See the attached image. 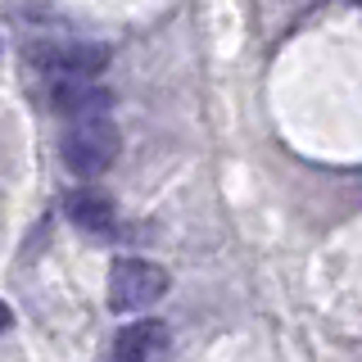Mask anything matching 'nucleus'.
I'll list each match as a JSON object with an SVG mask.
<instances>
[{
	"label": "nucleus",
	"mask_w": 362,
	"mask_h": 362,
	"mask_svg": "<svg viewBox=\"0 0 362 362\" xmlns=\"http://www.w3.org/2000/svg\"><path fill=\"white\" fill-rule=\"evenodd\" d=\"M168 290H173L168 267L150 263V258H118V263L109 267L105 303L113 313H145V308H154Z\"/></svg>",
	"instance_id": "obj_1"
},
{
	"label": "nucleus",
	"mask_w": 362,
	"mask_h": 362,
	"mask_svg": "<svg viewBox=\"0 0 362 362\" xmlns=\"http://www.w3.org/2000/svg\"><path fill=\"white\" fill-rule=\"evenodd\" d=\"M59 158L68 173L77 177H100L113 168L118 158V127L109 118L95 122H68V132L59 136Z\"/></svg>",
	"instance_id": "obj_2"
},
{
	"label": "nucleus",
	"mask_w": 362,
	"mask_h": 362,
	"mask_svg": "<svg viewBox=\"0 0 362 362\" xmlns=\"http://www.w3.org/2000/svg\"><path fill=\"white\" fill-rule=\"evenodd\" d=\"M28 59L45 68V73H64V77H82V82H90V77H100L109 68V45L100 41H45V45H32Z\"/></svg>",
	"instance_id": "obj_3"
},
{
	"label": "nucleus",
	"mask_w": 362,
	"mask_h": 362,
	"mask_svg": "<svg viewBox=\"0 0 362 362\" xmlns=\"http://www.w3.org/2000/svg\"><path fill=\"white\" fill-rule=\"evenodd\" d=\"M50 109L68 122H95V118H109L113 113V95L105 86H90L82 77H68L50 90Z\"/></svg>",
	"instance_id": "obj_4"
},
{
	"label": "nucleus",
	"mask_w": 362,
	"mask_h": 362,
	"mask_svg": "<svg viewBox=\"0 0 362 362\" xmlns=\"http://www.w3.org/2000/svg\"><path fill=\"white\" fill-rule=\"evenodd\" d=\"M168 326L163 322H132L122 326L118 339H113V362H158L168 354Z\"/></svg>",
	"instance_id": "obj_5"
},
{
	"label": "nucleus",
	"mask_w": 362,
	"mask_h": 362,
	"mask_svg": "<svg viewBox=\"0 0 362 362\" xmlns=\"http://www.w3.org/2000/svg\"><path fill=\"white\" fill-rule=\"evenodd\" d=\"M64 213H68V222L86 235H109L113 226H118V209H113V199L100 195V190H77V195H68Z\"/></svg>",
	"instance_id": "obj_6"
},
{
	"label": "nucleus",
	"mask_w": 362,
	"mask_h": 362,
	"mask_svg": "<svg viewBox=\"0 0 362 362\" xmlns=\"http://www.w3.org/2000/svg\"><path fill=\"white\" fill-rule=\"evenodd\" d=\"M0 331H14V308L9 303H0Z\"/></svg>",
	"instance_id": "obj_7"
}]
</instances>
